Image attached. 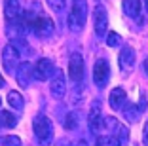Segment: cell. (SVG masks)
<instances>
[{
	"label": "cell",
	"instance_id": "cell-16",
	"mask_svg": "<svg viewBox=\"0 0 148 146\" xmlns=\"http://www.w3.org/2000/svg\"><path fill=\"white\" fill-rule=\"evenodd\" d=\"M0 125H4V127L12 129L17 125V116H13V112L10 110H2L0 112Z\"/></svg>",
	"mask_w": 148,
	"mask_h": 146
},
{
	"label": "cell",
	"instance_id": "cell-4",
	"mask_svg": "<svg viewBox=\"0 0 148 146\" xmlns=\"http://www.w3.org/2000/svg\"><path fill=\"white\" fill-rule=\"evenodd\" d=\"M19 57H21V53L13 47V44L4 46V49H2V66H4V70L8 74H13L15 70H17Z\"/></svg>",
	"mask_w": 148,
	"mask_h": 146
},
{
	"label": "cell",
	"instance_id": "cell-29",
	"mask_svg": "<svg viewBox=\"0 0 148 146\" xmlns=\"http://www.w3.org/2000/svg\"><path fill=\"white\" fill-rule=\"evenodd\" d=\"M144 4H146V12H148V0H144Z\"/></svg>",
	"mask_w": 148,
	"mask_h": 146
},
{
	"label": "cell",
	"instance_id": "cell-26",
	"mask_svg": "<svg viewBox=\"0 0 148 146\" xmlns=\"http://www.w3.org/2000/svg\"><path fill=\"white\" fill-rule=\"evenodd\" d=\"M74 146H87V142H86V141H78Z\"/></svg>",
	"mask_w": 148,
	"mask_h": 146
},
{
	"label": "cell",
	"instance_id": "cell-11",
	"mask_svg": "<svg viewBox=\"0 0 148 146\" xmlns=\"http://www.w3.org/2000/svg\"><path fill=\"white\" fill-rule=\"evenodd\" d=\"M87 123L91 133H97L103 125V112H101V103L99 101H93L91 108H89V116H87Z\"/></svg>",
	"mask_w": 148,
	"mask_h": 146
},
{
	"label": "cell",
	"instance_id": "cell-24",
	"mask_svg": "<svg viewBox=\"0 0 148 146\" xmlns=\"http://www.w3.org/2000/svg\"><path fill=\"white\" fill-rule=\"evenodd\" d=\"M116 135H118L120 138H122V141H127V137H129V131H127V127L120 125V127L116 129Z\"/></svg>",
	"mask_w": 148,
	"mask_h": 146
},
{
	"label": "cell",
	"instance_id": "cell-5",
	"mask_svg": "<svg viewBox=\"0 0 148 146\" xmlns=\"http://www.w3.org/2000/svg\"><path fill=\"white\" fill-rule=\"evenodd\" d=\"M110 80V64L106 59H97L93 66V82L97 87H105Z\"/></svg>",
	"mask_w": 148,
	"mask_h": 146
},
{
	"label": "cell",
	"instance_id": "cell-14",
	"mask_svg": "<svg viewBox=\"0 0 148 146\" xmlns=\"http://www.w3.org/2000/svg\"><path fill=\"white\" fill-rule=\"evenodd\" d=\"M122 10L127 17L137 19L140 15V0H123L122 2Z\"/></svg>",
	"mask_w": 148,
	"mask_h": 146
},
{
	"label": "cell",
	"instance_id": "cell-28",
	"mask_svg": "<svg viewBox=\"0 0 148 146\" xmlns=\"http://www.w3.org/2000/svg\"><path fill=\"white\" fill-rule=\"evenodd\" d=\"M4 86H6V82H4V78L0 76V87H4Z\"/></svg>",
	"mask_w": 148,
	"mask_h": 146
},
{
	"label": "cell",
	"instance_id": "cell-3",
	"mask_svg": "<svg viewBox=\"0 0 148 146\" xmlns=\"http://www.w3.org/2000/svg\"><path fill=\"white\" fill-rule=\"evenodd\" d=\"M31 32H34L38 38H49V36L55 32V25H53V21L48 15H44V13L40 12L34 17L32 25H31Z\"/></svg>",
	"mask_w": 148,
	"mask_h": 146
},
{
	"label": "cell",
	"instance_id": "cell-27",
	"mask_svg": "<svg viewBox=\"0 0 148 146\" xmlns=\"http://www.w3.org/2000/svg\"><path fill=\"white\" fill-rule=\"evenodd\" d=\"M144 72H146V76H148V59H144Z\"/></svg>",
	"mask_w": 148,
	"mask_h": 146
},
{
	"label": "cell",
	"instance_id": "cell-13",
	"mask_svg": "<svg viewBox=\"0 0 148 146\" xmlns=\"http://www.w3.org/2000/svg\"><path fill=\"white\" fill-rule=\"evenodd\" d=\"M118 63H120V69L123 70H129L133 64H135V49L129 46H125L122 49V53H120V59H118Z\"/></svg>",
	"mask_w": 148,
	"mask_h": 146
},
{
	"label": "cell",
	"instance_id": "cell-1",
	"mask_svg": "<svg viewBox=\"0 0 148 146\" xmlns=\"http://www.w3.org/2000/svg\"><path fill=\"white\" fill-rule=\"evenodd\" d=\"M32 131H34V137L40 146H49L53 142V123L48 116H42V114L34 116Z\"/></svg>",
	"mask_w": 148,
	"mask_h": 146
},
{
	"label": "cell",
	"instance_id": "cell-9",
	"mask_svg": "<svg viewBox=\"0 0 148 146\" xmlns=\"http://www.w3.org/2000/svg\"><path fill=\"white\" fill-rule=\"evenodd\" d=\"M15 78H17V84L23 87V89H27V87L32 84V78H34V66H32L29 61H25V63H19L17 70H15Z\"/></svg>",
	"mask_w": 148,
	"mask_h": 146
},
{
	"label": "cell",
	"instance_id": "cell-7",
	"mask_svg": "<svg viewBox=\"0 0 148 146\" xmlns=\"http://www.w3.org/2000/svg\"><path fill=\"white\" fill-rule=\"evenodd\" d=\"M93 29H95V34L99 38H105V32H106V27H108V17H106V10L103 6H95L93 10Z\"/></svg>",
	"mask_w": 148,
	"mask_h": 146
},
{
	"label": "cell",
	"instance_id": "cell-19",
	"mask_svg": "<svg viewBox=\"0 0 148 146\" xmlns=\"http://www.w3.org/2000/svg\"><path fill=\"white\" fill-rule=\"evenodd\" d=\"M97 146H122V142L114 135H103L97 138Z\"/></svg>",
	"mask_w": 148,
	"mask_h": 146
},
{
	"label": "cell",
	"instance_id": "cell-25",
	"mask_svg": "<svg viewBox=\"0 0 148 146\" xmlns=\"http://www.w3.org/2000/svg\"><path fill=\"white\" fill-rule=\"evenodd\" d=\"M143 141H144V144L148 146V121H146V125H144V131H143Z\"/></svg>",
	"mask_w": 148,
	"mask_h": 146
},
{
	"label": "cell",
	"instance_id": "cell-12",
	"mask_svg": "<svg viewBox=\"0 0 148 146\" xmlns=\"http://www.w3.org/2000/svg\"><path fill=\"white\" fill-rule=\"evenodd\" d=\"M110 108L112 110H122V108H125V101H127V95L125 91L122 89V87H116V89L110 91Z\"/></svg>",
	"mask_w": 148,
	"mask_h": 146
},
{
	"label": "cell",
	"instance_id": "cell-17",
	"mask_svg": "<svg viewBox=\"0 0 148 146\" xmlns=\"http://www.w3.org/2000/svg\"><path fill=\"white\" fill-rule=\"evenodd\" d=\"M140 106H135V104H129V106H125V110H123V114H125V120L129 121V123H135V121H139L140 118Z\"/></svg>",
	"mask_w": 148,
	"mask_h": 146
},
{
	"label": "cell",
	"instance_id": "cell-6",
	"mask_svg": "<svg viewBox=\"0 0 148 146\" xmlns=\"http://www.w3.org/2000/svg\"><path fill=\"white\" fill-rule=\"evenodd\" d=\"M69 76L76 86H80L84 80V59L80 53H72L69 59Z\"/></svg>",
	"mask_w": 148,
	"mask_h": 146
},
{
	"label": "cell",
	"instance_id": "cell-10",
	"mask_svg": "<svg viewBox=\"0 0 148 146\" xmlns=\"http://www.w3.org/2000/svg\"><path fill=\"white\" fill-rule=\"evenodd\" d=\"M49 91H51V95L55 97V99H63L66 93V78L65 74L61 72V70H57L55 74H53L51 78V84H49Z\"/></svg>",
	"mask_w": 148,
	"mask_h": 146
},
{
	"label": "cell",
	"instance_id": "cell-22",
	"mask_svg": "<svg viewBox=\"0 0 148 146\" xmlns=\"http://www.w3.org/2000/svg\"><path fill=\"white\" fill-rule=\"evenodd\" d=\"M46 2H48V6L57 13H61L63 10H65V0H46Z\"/></svg>",
	"mask_w": 148,
	"mask_h": 146
},
{
	"label": "cell",
	"instance_id": "cell-30",
	"mask_svg": "<svg viewBox=\"0 0 148 146\" xmlns=\"http://www.w3.org/2000/svg\"><path fill=\"white\" fill-rule=\"evenodd\" d=\"M0 104H2V101H0Z\"/></svg>",
	"mask_w": 148,
	"mask_h": 146
},
{
	"label": "cell",
	"instance_id": "cell-8",
	"mask_svg": "<svg viewBox=\"0 0 148 146\" xmlns=\"http://www.w3.org/2000/svg\"><path fill=\"white\" fill-rule=\"evenodd\" d=\"M55 72H57V69H55V64H53L51 59H46V57L38 59V63L34 66V78L36 80H40V82L49 80V78H53Z\"/></svg>",
	"mask_w": 148,
	"mask_h": 146
},
{
	"label": "cell",
	"instance_id": "cell-20",
	"mask_svg": "<svg viewBox=\"0 0 148 146\" xmlns=\"http://www.w3.org/2000/svg\"><path fill=\"white\" fill-rule=\"evenodd\" d=\"M0 146H21V138H19V137H13V135L0 137Z\"/></svg>",
	"mask_w": 148,
	"mask_h": 146
},
{
	"label": "cell",
	"instance_id": "cell-15",
	"mask_svg": "<svg viewBox=\"0 0 148 146\" xmlns=\"http://www.w3.org/2000/svg\"><path fill=\"white\" fill-rule=\"evenodd\" d=\"M8 103L13 110H23L25 106V101H23V95L19 91H10L8 93Z\"/></svg>",
	"mask_w": 148,
	"mask_h": 146
},
{
	"label": "cell",
	"instance_id": "cell-18",
	"mask_svg": "<svg viewBox=\"0 0 148 146\" xmlns=\"http://www.w3.org/2000/svg\"><path fill=\"white\" fill-rule=\"evenodd\" d=\"M120 127V121L116 120L114 116H105L103 114V125H101V129H105V131H114L116 133V129Z\"/></svg>",
	"mask_w": 148,
	"mask_h": 146
},
{
	"label": "cell",
	"instance_id": "cell-23",
	"mask_svg": "<svg viewBox=\"0 0 148 146\" xmlns=\"http://www.w3.org/2000/svg\"><path fill=\"white\" fill-rule=\"evenodd\" d=\"M76 123H78V116H76V114H72V112H70L69 116H66V129H72V127H76Z\"/></svg>",
	"mask_w": 148,
	"mask_h": 146
},
{
	"label": "cell",
	"instance_id": "cell-21",
	"mask_svg": "<svg viewBox=\"0 0 148 146\" xmlns=\"http://www.w3.org/2000/svg\"><path fill=\"white\" fill-rule=\"evenodd\" d=\"M122 42V36L118 34V32H108L106 34V46L108 47H118Z\"/></svg>",
	"mask_w": 148,
	"mask_h": 146
},
{
	"label": "cell",
	"instance_id": "cell-2",
	"mask_svg": "<svg viewBox=\"0 0 148 146\" xmlns=\"http://www.w3.org/2000/svg\"><path fill=\"white\" fill-rule=\"evenodd\" d=\"M87 19V0H72L69 12V29L72 32H80Z\"/></svg>",
	"mask_w": 148,
	"mask_h": 146
}]
</instances>
